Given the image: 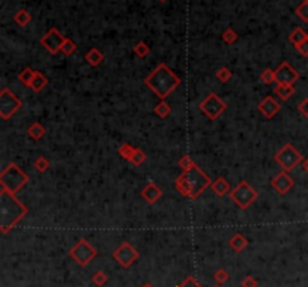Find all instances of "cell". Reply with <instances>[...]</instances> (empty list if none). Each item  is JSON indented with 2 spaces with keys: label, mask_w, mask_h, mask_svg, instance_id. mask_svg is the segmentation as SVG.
I'll list each match as a JSON object with an SVG mask.
<instances>
[{
  "label": "cell",
  "mask_w": 308,
  "mask_h": 287,
  "mask_svg": "<svg viewBox=\"0 0 308 287\" xmlns=\"http://www.w3.org/2000/svg\"><path fill=\"white\" fill-rule=\"evenodd\" d=\"M212 181L211 178L201 171L195 164L185 170L184 173L176 179V190L178 193H181L184 197H188V199H197L204 190L208 187H211Z\"/></svg>",
  "instance_id": "obj_1"
},
{
  "label": "cell",
  "mask_w": 308,
  "mask_h": 287,
  "mask_svg": "<svg viewBox=\"0 0 308 287\" xmlns=\"http://www.w3.org/2000/svg\"><path fill=\"white\" fill-rule=\"evenodd\" d=\"M144 84L164 101L181 84V78L166 64H160L146 77Z\"/></svg>",
  "instance_id": "obj_2"
},
{
  "label": "cell",
  "mask_w": 308,
  "mask_h": 287,
  "mask_svg": "<svg viewBox=\"0 0 308 287\" xmlns=\"http://www.w3.org/2000/svg\"><path fill=\"white\" fill-rule=\"evenodd\" d=\"M27 208L21 205L12 193L2 188L0 191V228H2V233H8L27 215Z\"/></svg>",
  "instance_id": "obj_3"
},
{
  "label": "cell",
  "mask_w": 308,
  "mask_h": 287,
  "mask_svg": "<svg viewBox=\"0 0 308 287\" xmlns=\"http://www.w3.org/2000/svg\"><path fill=\"white\" fill-rule=\"evenodd\" d=\"M27 182H29V176L15 162H11L2 171V175H0V185H2L3 190L9 191L12 194L18 193Z\"/></svg>",
  "instance_id": "obj_4"
},
{
  "label": "cell",
  "mask_w": 308,
  "mask_h": 287,
  "mask_svg": "<svg viewBox=\"0 0 308 287\" xmlns=\"http://www.w3.org/2000/svg\"><path fill=\"white\" fill-rule=\"evenodd\" d=\"M230 199L235 202V205H236L239 209L245 211V209H248L255 200L259 199V193L255 191L246 181H241V182L232 190V193H230Z\"/></svg>",
  "instance_id": "obj_5"
},
{
  "label": "cell",
  "mask_w": 308,
  "mask_h": 287,
  "mask_svg": "<svg viewBox=\"0 0 308 287\" xmlns=\"http://www.w3.org/2000/svg\"><path fill=\"white\" fill-rule=\"evenodd\" d=\"M275 161L281 165V168L284 171H292L298 164H301L304 161V156L301 155L299 150L295 149L293 144L287 143L284 144L277 153H275Z\"/></svg>",
  "instance_id": "obj_6"
},
{
  "label": "cell",
  "mask_w": 308,
  "mask_h": 287,
  "mask_svg": "<svg viewBox=\"0 0 308 287\" xmlns=\"http://www.w3.org/2000/svg\"><path fill=\"white\" fill-rule=\"evenodd\" d=\"M23 102L17 98V95L9 90L8 87H3L0 92V118L3 121L11 119L14 114L21 108Z\"/></svg>",
  "instance_id": "obj_7"
},
{
  "label": "cell",
  "mask_w": 308,
  "mask_h": 287,
  "mask_svg": "<svg viewBox=\"0 0 308 287\" xmlns=\"http://www.w3.org/2000/svg\"><path fill=\"white\" fill-rule=\"evenodd\" d=\"M227 105L226 102L217 95V93H209L200 102V111L206 116L209 121H217L221 114L226 111Z\"/></svg>",
  "instance_id": "obj_8"
},
{
  "label": "cell",
  "mask_w": 308,
  "mask_h": 287,
  "mask_svg": "<svg viewBox=\"0 0 308 287\" xmlns=\"http://www.w3.org/2000/svg\"><path fill=\"white\" fill-rule=\"evenodd\" d=\"M96 254H98L96 248L92 247L90 242L86 239H80L69 251L71 259L75 260L80 266H87L96 257Z\"/></svg>",
  "instance_id": "obj_9"
},
{
  "label": "cell",
  "mask_w": 308,
  "mask_h": 287,
  "mask_svg": "<svg viewBox=\"0 0 308 287\" xmlns=\"http://www.w3.org/2000/svg\"><path fill=\"white\" fill-rule=\"evenodd\" d=\"M138 257H140V253L129 242H122L113 253V259L122 268H129L134 262L138 260Z\"/></svg>",
  "instance_id": "obj_10"
},
{
  "label": "cell",
  "mask_w": 308,
  "mask_h": 287,
  "mask_svg": "<svg viewBox=\"0 0 308 287\" xmlns=\"http://www.w3.org/2000/svg\"><path fill=\"white\" fill-rule=\"evenodd\" d=\"M65 36L56 29H50L42 38H41V45L50 53V54H58L59 51H62V45L65 42Z\"/></svg>",
  "instance_id": "obj_11"
},
{
  "label": "cell",
  "mask_w": 308,
  "mask_h": 287,
  "mask_svg": "<svg viewBox=\"0 0 308 287\" xmlns=\"http://www.w3.org/2000/svg\"><path fill=\"white\" fill-rule=\"evenodd\" d=\"M299 78L298 71L287 62H283L275 70V81L277 84H293Z\"/></svg>",
  "instance_id": "obj_12"
},
{
  "label": "cell",
  "mask_w": 308,
  "mask_h": 287,
  "mask_svg": "<svg viewBox=\"0 0 308 287\" xmlns=\"http://www.w3.org/2000/svg\"><path fill=\"white\" fill-rule=\"evenodd\" d=\"M295 185V181L292 179V176L287 173V171H281V173H278L272 181H271V187L281 196L287 194Z\"/></svg>",
  "instance_id": "obj_13"
},
{
  "label": "cell",
  "mask_w": 308,
  "mask_h": 287,
  "mask_svg": "<svg viewBox=\"0 0 308 287\" xmlns=\"http://www.w3.org/2000/svg\"><path fill=\"white\" fill-rule=\"evenodd\" d=\"M281 105L272 98V96H266L260 104H259V111L263 114L266 119H272L275 114L280 111Z\"/></svg>",
  "instance_id": "obj_14"
},
{
  "label": "cell",
  "mask_w": 308,
  "mask_h": 287,
  "mask_svg": "<svg viewBox=\"0 0 308 287\" xmlns=\"http://www.w3.org/2000/svg\"><path fill=\"white\" fill-rule=\"evenodd\" d=\"M141 197H143L147 203L153 205V203H157V202L163 197V191H161V188H160L157 184L149 182V184L141 190Z\"/></svg>",
  "instance_id": "obj_15"
},
{
  "label": "cell",
  "mask_w": 308,
  "mask_h": 287,
  "mask_svg": "<svg viewBox=\"0 0 308 287\" xmlns=\"http://www.w3.org/2000/svg\"><path fill=\"white\" fill-rule=\"evenodd\" d=\"M211 188H212V191H214L218 197H224V196H227L229 193H232V191H230V184H229L224 178H217V181H214V182L211 184Z\"/></svg>",
  "instance_id": "obj_16"
},
{
  "label": "cell",
  "mask_w": 308,
  "mask_h": 287,
  "mask_svg": "<svg viewBox=\"0 0 308 287\" xmlns=\"http://www.w3.org/2000/svg\"><path fill=\"white\" fill-rule=\"evenodd\" d=\"M229 245H230V248H232L233 251H236V253H242V251L248 247V241H246V238H245L244 235L236 233V235H233L232 239L229 241Z\"/></svg>",
  "instance_id": "obj_17"
},
{
  "label": "cell",
  "mask_w": 308,
  "mask_h": 287,
  "mask_svg": "<svg viewBox=\"0 0 308 287\" xmlns=\"http://www.w3.org/2000/svg\"><path fill=\"white\" fill-rule=\"evenodd\" d=\"M86 61L90 67L96 68L98 65L102 64V61H104V54H102L98 48H90L87 53H86Z\"/></svg>",
  "instance_id": "obj_18"
},
{
  "label": "cell",
  "mask_w": 308,
  "mask_h": 287,
  "mask_svg": "<svg viewBox=\"0 0 308 287\" xmlns=\"http://www.w3.org/2000/svg\"><path fill=\"white\" fill-rule=\"evenodd\" d=\"M48 84V78L42 74V72H39V71H35V75H33V78H32V83H30V89L33 90V92H41L45 86Z\"/></svg>",
  "instance_id": "obj_19"
},
{
  "label": "cell",
  "mask_w": 308,
  "mask_h": 287,
  "mask_svg": "<svg viewBox=\"0 0 308 287\" xmlns=\"http://www.w3.org/2000/svg\"><path fill=\"white\" fill-rule=\"evenodd\" d=\"M274 93L281 101H287L295 93V86L293 84H277V87L274 89Z\"/></svg>",
  "instance_id": "obj_20"
},
{
  "label": "cell",
  "mask_w": 308,
  "mask_h": 287,
  "mask_svg": "<svg viewBox=\"0 0 308 287\" xmlns=\"http://www.w3.org/2000/svg\"><path fill=\"white\" fill-rule=\"evenodd\" d=\"M27 136H29L32 140L38 142V140H41V139L45 136V128H44L39 122H35V124H32V125L27 128Z\"/></svg>",
  "instance_id": "obj_21"
},
{
  "label": "cell",
  "mask_w": 308,
  "mask_h": 287,
  "mask_svg": "<svg viewBox=\"0 0 308 287\" xmlns=\"http://www.w3.org/2000/svg\"><path fill=\"white\" fill-rule=\"evenodd\" d=\"M14 21H15L20 27H26V26L32 21V15H30L29 11H26V9H20V11L15 12V15H14Z\"/></svg>",
  "instance_id": "obj_22"
},
{
  "label": "cell",
  "mask_w": 308,
  "mask_h": 287,
  "mask_svg": "<svg viewBox=\"0 0 308 287\" xmlns=\"http://www.w3.org/2000/svg\"><path fill=\"white\" fill-rule=\"evenodd\" d=\"M289 39H290V42L296 47V45H299L301 42H304V41H307V39H308V33H307L304 29L296 27V29L290 33Z\"/></svg>",
  "instance_id": "obj_23"
},
{
  "label": "cell",
  "mask_w": 308,
  "mask_h": 287,
  "mask_svg": "<svg viewBox=\"0 0 308 287\" xmlns=\"http://www.w3.org/2000/svg\"><path fill=\"white\" fill-rule=\"evenodd\" d=\"M135 149L137 147H132L131 144H128V143H125V144H122L119 149H118V153L125 159V161H129V162H132V158H134V153H135Z\"/></svg>",
  "instance_id": "obj_24"
},
{
  "label": "cell",
  "mask_w": 308,
  "mask_h": 287,
  "mask_svg": "<svg viewBox=\"0 0 308 287\" xmlns=\"http://www.w3.org/2000/svg\"><path fill=\"white\" fill-rule=\"evenodd\" d=\"M33 75H35V71H33L32 68H24V70L18 74V80H20V83H23L24 86L29 87L30 83H32Z\"/></svg>",
  "instance_id": "obj_25"
},
{
  "label": "cell",
  "mask_w": 308,
  "mask_h": 287,
  "mask_svg": "<svg viewBox=\"0 0 308 287\" xmlns=\"http://www.w3.org/2000/svg\"><path fill=\"white\" fill-rule=\"evenodd\" d=\"M153 111H155V114L157 116H160V118H167L169 114H170V111H172V108H170V105L166 102V101H161L158 105H155V108H153Z\"/></svg>",
  "instance_id": "obj_26"
},
{
  "label": "cell",
  "mask_w": 308,
  "mask_h": 287,
  "mask_svg": "<svg viewBox=\"0 0 308 287\" xmlns=\"http://www.w3.org/2000/svg\"><path fill=\"white\" fill-rule=\"evenodd\" d=\"M107 281H109V277L106 275V272H102V271H96V272L92 275V283L96 284L98 287L106 286Z\"/></svg>",
  "instance_id": "obj_27"
},
{
  "label": "cell",
  "mask_w": 308,
  "mask_h": 287,
  "mask_svg": "<svg viewBox=\"0 0 308 287\" xmlns=\"http://www.w3.org/2000/svg\"><path fill=\"white\" fill-rule=\"evenodd\" d=\"M33 167L39 171V173H44V171H47L50 168V161L45 156H39V158L35 159Z\"/></svg>",
  "instance_id": "obj_28"
},
{
  "label": "cell",
  "mask_w": 308,
  "mask_h": 287,
  "mask_svg": "<svg viewBox=\"0 0 308 287\" xmlns=\"http://www.w3.org/2000/svg\"><path fill=\"white\" fill-rule=\"evenodd\" d=\"M134 53H135V56H138L140 59H143V57H146L149 53H150V48H149V45L146 44V42H138L135 47H134Z\"/></svg>",
  "instance_id": "obj_29"
},
{
  "label": "cell",
  "mask_w": 308,
  "mask_h": 287,
  "mask_svg": "<svg viewBox=\"0 0 308 287\" xmlns=\"http://www.w3.org/2000/svg\"><path fill=\"white\" fill-rule=\"evenodd\" d=\"M296 15L302 20V21H305V23H308V2H304L296 8Z\"/></svg>",
  "instance_id": "obj_30"
},
{
  "label": "cell",
  "mask_w": 308,
  "mask_h": 287,
  "mask_svg": "<svg viewBox=\"0 0 308 287\" xmlns=\"http://www.w3.org/2000/svg\"><path fill=\"white\" fill-rule=\"evenodd\" d=\"M260 81L265 84H271L275 81V71H272L271 68H266L262 74H260Z\"/></svg>",
  "instance_id": "obj_31"
},
{
  "label": "cell",
  "mask_w": 308,
  "mask_h": 287,
  "mask_svg": "<svg viewBox=\"0 0 308 287\" xmlns=\"http://www.w3.org/2000/svg\"><path fill=\"white\" fill-rule=\"evenodd\" d=\"M75 50H77V44L72 39L66 38L65 42H63V45H62V53L66 54V56H71Z\"/></svg>",
  "instance_id": "obj_32"
},
{
  "label": "cell",
  "mask_w": 308,
  "mask_h": 287,
  "mask_svg": "<svg viewBox=\"0 0 308 287\" xmlns=\"http://www.w3.org/2000/svg\"><path fill=\"white\" fill-rule=\"evenodd\" d=\"M229 278H230V275H229V272L226 269H218L214 274V280L217 281V284H224V283L229 281Z\"/></svg>",
  "instance_id": "obj_33"
},
{
  "label": "cell",
  "mask_w": 308,
  "mask_h": 287,
  "mask_svg": "<svg viewBox=\"0 0 308 287\" xmlns=\"http://www.w3.org/2000/svg\"><path fill=\"white\" fill-rule=\"evenodd\" d=\"M223 41H224L226 44H235V42L238 41V33H236L233 29H227V30H224V33H223Z\"/></svg>",
  "instance_id": "obj_34"
},
{
  "label": "cell",
  "mask_w": 308,
  "mask_h": 287,
  "mask_svg": "<svg viewBox=\"0 0 308 287\" xmlns=\"http://www.w3.org/2000/svg\"><path fill=\"white\" fill-rule=\"evenodd\" d=\"M217 78H218L220 81L226 83V81H229V80L232 78V71H230L229 68H220V70L217 71Z\"/></svg>",
  "instance_id": "obj_35"
},
{
  "label": "cell",
  "mask_w": 308,
  "mask_h": 287,
  "mask_svg": "<svg viewBox=\"0 0 308 287\" xmlns=\"http://www.w3.org/2000/svg\"><path fill=\"white\" fill-rule=\"evenodd\" d=\"M146 161V153L141 149H135L134 158H132V164L134 165H141Z\"/></svg>",
  "instance_id": "obj_36"
},
{
  "label": "cell",
  "mask_w": 308,
  "mask_h": 287,
  "mask_svg": "<svg viewBox=\"0 0 308 287\" xmlns=\"http://www.w3.org/2000/svg\"><path fill=\"white\" fill-rule=\"evenodd\" d=\"M241 286H242V287H257V286H259V281L255 280L252 275H246V277L241 281Z\"/></svg>",
  "instance_id": "obj_37"
},
{
  "label": "cell",
  "mask_w": 308,
  "mask_h": 287,
  "mask_svg": "<svg viewBox=\"0 0 308 287\" xmlns=\"http://www.w3.org/2000/svg\"><path fill=\"white\" fill-rule=\"evenodd\" d=\"M178 165H179L181 168H184V170H188V168H191V167L194 165V161H192L188 155H185V156H182V158L179 159Z\"/></svg>",
  "instance_id": "obj_38"
},
{
  "label": "cell",
  "mask_w": 308,
  "mask_h": 287,
  "mask_svg": "<svg viewBox=\"0 0 308 287\" xmlns=\"http://www.w3.org/2000/svg\"><path fill=\"white\" fill-rule=\"evenodd\" d=\"M298 110H299V113L302 114V116L308 118V98H305V99H302V101L299 102Z\"/></svg>",
  "instance_id": "obj_39"
},
{
  "label": "cell",
  "mask_w": 308,
  "mask_h": 287,
  "mask_svg": "<svg viewBox=\"0 0 308 287\" xmlns=\"http://www.w3.org/2000/svg\"><path fill=\"white\" fill-rule=\"evenodd\" d=\"M176 287H201L192 277H188L182 284H179V286H176Z\"/></svg>",
  "instance_id": "obj_40"
},
{
  "label": "cell",
  "mask_w": 308,
  "mask_h": 287,
  "mask_svg": "<svg viewBox=\"0 0 308 287\" xmlns=\"http://www.w3.org/2000/svg\"><path fill=\"white\" fill-rule=\"evenodd\" d=\"M296 50L302 54V56H308V39L301 42L299 45H296Z\"/></svg>",
  "instance_id": "obj_41"
},
{
  "label": "cell",
  "mask_w": 308,
  "mask_h": 287,
  "mask_svg": "<svg viewBox=\"0 0 308 287\" xmlns=\"http://www.w3.org/2000/svg\"><path fill=\"white\" fill-rule=\"evenodd\" d=\"M301 164H302V168H304L305 173H308V158H304V161Z\"/></svg>",
  "instance_id": "obj_42"
},
{
  "label": "cell",
  "mask_w": 308,
  "mask_h": 287,
  "mask_svg": "<svg viewBox=\"0 0 308 287\" xmlns=\"http://www.w3.org/2000/svg\"><path fill=\"white\" fill-rule=\"evenodd\" d=\"M141 287H153V286H152V284H149V283H146V284H143Z\"/></svg>",
  "instance_id": "obj_43"
},
{
  "label": "cell",
  "mask_w": 308,
  "mask_h": 287,
  "mask_svg": "<svg viewBox=\"0 0 308 287\" xmlns=\"http://www.w3.org/2000/svg\"><path fill=\"white\" fill-rule=\"evenodd\" d=\"M160 2H166V0H160Z\"/></svg>",
  "instance_id": "obj_44"
},
{
  "label": "cell",
  "mask_w": 308,
  "mask_h": 287,
  "mask_svg": "<svg viewBox=\"0 0 308 287\" xmlns=\"http://www.w3.org/2000/svg\"><path fill=\"white\" fill-rule=\"evenodd\" d=\"M305 2H308V0H305Z\"/></svg>",
  "instance_id": "obj_45"
},
{
  "label": "cell",
  "mask_w": 308,
  "mask_h": 287,
  "mask_svg": "<svg viewBox=\"0 0 308 287\" xmlns=\"http://www.w3.org/2000/svg\"><path fill=\"white\" fill-rule=\"evenodd\" d=\"M215 287H218V286H215Z\"/></svg>",
  "instance_id": "obj_46"
}]
</instances>
